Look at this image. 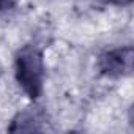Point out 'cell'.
Here are the masks:
<instances>
[{
    "instance_id": "cell-2",
    "label": "cell",
    "mask_w": 134,
    "mask_h": 134,
    "mask_svg": "<svg viewBox=\"0 0 134 134\" xmlns=\"http://www.w3.org/2000/svg\"><path fill=\"white\" fill-rule=\"evenodd\" d=\"M99 68L106 76L110 77L128 76L132 70V49L118 47L107 51L99 58Z\"/></svg>"
},
{
    "instance_id": "cell-1",
    "label": "cell",
    "mask_w": 134,
    "mask_h": 134,
    "mask_svg": "<svg viewBox=\"0 0 134 134\" xmlns=\"http://www.w3.org/2000/svg\"><path fill=\"white\" fill-rule=\"evenodd\" d=\"M16 79L30 98H38L43 92L44 63L41 52L33 46H25L16 57Z\"/></svg>"
},
{
    "instance_id": "cell-4",
    "label": "cell",
    "mask_w": 134,
    "mask_h": 134,
    "mask_svg": "<svg viewBox=\"0 0 134 134\" xmlns=\"http://www.w3.org/2000/svg\"><path fill=\"white\" fill-rule=\"evenodd\" d=\"M16 3H18V0H0V11L11 10Z\"/></svg>"
},
{
    "instance_id": "cell-5",
    "label": "cell",
    "mask_w": 134,
    "mask_h": 134,
    "mask_svg": "<svg viewBox=\"0 0 134 134\" xmlns=\"http://www.w3.org/2000/svg\"><path fill=\"white\" fill-rule=\"evenodd\" d=\"M109 2H112L115 5H128V3H131V0H109Z\"/></svg>"
},
{
    "instance_id": "cell-3",
    "label": "cell",
    "mask_w": 134,
    "mask_h": 134,
    "mask_svg": "<svg viewBox=\"0 0 134 134\" xmlns=\"http://www.w3.org/2000/svg\"><path fill=\"white\" fill-rule=\"evenodd\" d=\"M43 120V114L38 109L24 110L13 120V126L10 128V131H40Z\"/></svg>"
}]
</instances>
